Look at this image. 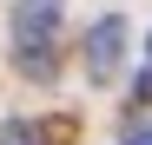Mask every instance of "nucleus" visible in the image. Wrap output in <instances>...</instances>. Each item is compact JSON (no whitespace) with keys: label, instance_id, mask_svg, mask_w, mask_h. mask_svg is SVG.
<instances>
[{"label":"nucleus","instance_id":"7","mask_svg":"<svg viewBox=\"0 0 152 145\" xmlns=\"http://www.w3.org/2000/svg\"><path fill=\"white\" fill-rule=\"evenodd\" d=\"M132 99H139V106H152V66L139 72V79H132Z\"/></svg>","mask_w":152,"mask_h":145},{"label":"nucleus","instance_id":"1","mask_svg":"<svg viewBox=\"0 0 152 145\" xmlns=\"http://www.w3.org/2000/svg\"><path fill=\"white\" fill-rule=\"evenodd\" d=\"M119 59H126V20L106 13V20H93V33H86V79L106 86L119 72Z\"/></svg>","mask_w":152,"mask_h":145},{"label":"nucleus","instance_id":"8","mask_svg":"<svg viewBox=\"0 0 152 145\" xmlns=\"http://www.w3.org/2000/svg\"><path fill=\"white\" fill-rule=\"evenodd\" d=\"M145 53H152V40H145Z\"/></svg>","mask_w":152,"mask_h":145},{"label":"nucleus","instance_id":"5","mask_svg":"<svg viewBox=\"0 0 152 145\" xmlns=\"http://www.w3.org/2000/svg\"><path fill=\"white\" fill-rule=\"evenodd\" d=\"M0 145H33V119H7L0 125Z\"/></svg>","mask_w":152,"mask_h":145},{"label":"nucleus","instance_id":"3","mask_svg":"<svg viewBox=\"0 0 152 145\" xmlns=\"http://www.w3.org/2000/svg\"><path fill=\"white\" fill-rule=\"evenodd\" d=\"M13 66L27 72V79H53V72H60V53H53V40H33V46H13Z\"/></svg>","mask_w":152,"mask_h":145},{"label":"nucleus","instance_id":"4","mask_svg":"<svg viewBox=\"0 0 152 145\" xmlns=\"http://www.w3.org/2000/svg\"><path fill=\"white\" fill-rule=\"evenodd\" d=\"M33 145H73V119H33Z\"/></svg>","mask_w":152,"mask_h":145},{"label":"nucleus","instance_id":"2","mask_svg":"<svg viewBox=\"0 0 152 145\" xmlns=\"http://www.w3.org/2000/svg\"><path fill=\"white\" fill-rule=\"evenodd\" d=\"M66 13V0H13V46H33V40H53Z\"/></svg>","mask_w":152,"mask_h":145},{"label":"nucleus","instance_id":"6","mask_svg":"<svg viewBox=\"0 0 152 145\" xmlns=\"http://www.w3.org/2000/svg\"><path fill=\"white\" fill-rule=\"evenodd\" d=\"M119 145H152V119H132V125L119 132Z\"/></svg>","mask_w":152,"mask_h":145}]
</instances>
